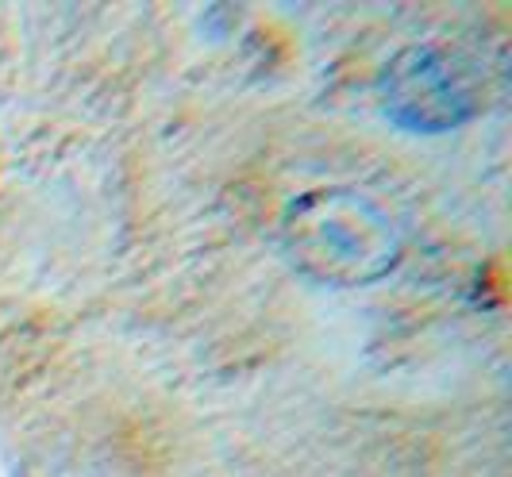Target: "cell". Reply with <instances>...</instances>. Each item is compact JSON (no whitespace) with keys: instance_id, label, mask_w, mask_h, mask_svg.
<instances>
[{"instance_id":"cell-2","label":"cell","mask_w":512,"mask_h":477,"mask_svg":"<svg viewBox=\"0 0 512 477\" xmlns=\"http://www.w3.org/2000/svg\"><path fill=\"white\" fill-rule=\"evenodd\" d=\"M378 97L397 127L439 135L482 112L486 77L462 51L416 43L389 58L378 77Z\"/></svg>"},{"instance_id":"cell-1","label":"cell","mask_w":512,"mask_h":477,"mask_svg":"<svg viewBox=\"0 0 512 477\" xmlns=\"http://www.w3.org/2000/svg\"><path fill=\"white\" fill-rule=\"evenodd\" d=\"M282 243L297 270L328 285H370L401 262V235L355 189H312L285 208Z\"/></svg>"}]
</instances>
